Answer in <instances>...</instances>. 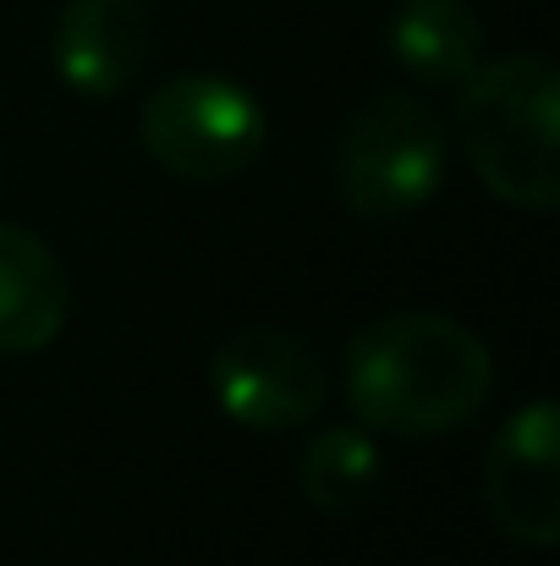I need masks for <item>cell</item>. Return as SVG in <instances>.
I'll return each instance as SVG.
<instances>
[{
	"instance_id": "1",
	"label": "cell",
	"mask_w": 560,
	"mask_h": 566,
	"mask_svg": "<svg viewBox=\"0 0 560 566\" xmlns=\"http://www.w3.org/2000/svg\"><path fill=\"white\" fill-rule=\"evenodd\" d=\"M341 390L363 429L429 440L473 423V412L495 390V358L462 319L401 308L369 319L347 342Z\"/></svg>"
},
{
	"instance_id": "2",
	"label": "cell",
	"mask_w": 560,
	"mask_h": 566,
	"mask_svg": "<svg viewBox=\"0 0 560 566\" xmlns=\"http://www.w3.org/2000/svg\"><path fill=\"white\" fill-rule=\"evenodd\" d=\"M560 72L550 55L478 61L456 83V144L473 177L522 214L560 209Z\"/></svg>"
},
{
	"instance_id": "3",
	"label": "cell",
	"mask_w": 560,
	"mask_h": 566,
	"mask_svg": "<svg viewBox=\"0 0 560 566\" xmlns=\"http://www.w3.org/2000/svg\"><path fill=\"white\" fill-rule=\"evenodd\" d=\"M445 127L440 116L401 88L373 94L352 111L336 144V192L363 220H401L418 214L445 182Z\"/></svg>"
},
{
	"instance_id": "4",
	"label": "cell",
	"mask_w": 560,
	"mask_h": 566,
	"mask_svg": "<svg viewBox=\"0 0 560 566\" xmlns=\"http://www.w3.org/2000/svg\"><path fill=\"white\" fill-rule=\"evenodd\" d=\"M138 138L182 182H231L264 149V105L225 72H177L149 94Z\"/></svg>"
},
{
	"instance_id": "5",
	"label": "cell",
	"mask_w": 560,
	"mask_h": 566,
	"mask_svg": "<svg viewBox=\"0 0 560 566\" xmlns=\"http://www.w3.org/2000/svg\"><path fill=\"white\" fill-rule=\"evenodd\" d=\"M209 396L236 429L286 434L308 429L325 412L330 369L303 336L275 325H247L209 353Z\"/></svg>"
},
{
	"instance_id": "6",
	"label": "cell",
	"mask_w": 560,
	"mask_h": 566,
	"mask_svg": "<svg viewBox=\"0 0 560 566\" xmlns=\"http://www.w3.org/2000/svg\"><path fill=\"white\" fill-rule=\"evenodd\" d=\"M478 490L506 539L528 551H550L560 539V407L550 396L517 407L495 429Z\"/></svg>"
},
{
	"instance_id": "7",
	"label": "cell",
	"mask_w": 560,
	"mask_h": 566,
	"mask_svg": "<svg viewBox=\"0 0 560 566\" xmlns=\"http://www.w3.org/2000/svg\"><path fill=\"white\" fill-rule=\"evenodd\" d=\"M155 44L149 0H72L55 22V72L88 99H116L138 83Z\"/></svg>"
},
{
	"instance_id": "8",
	"label": "cell",
	"mask_w": 560,
	"mask_h": 566,
	"mask_svg": "<svg viewBox=\"0 0 560 566\" xmlns=\"http://www.w3.org/2000/svg\"><path fill=\"white\" fill-rule=\"evenodd\" d=\"M72 314V281L61 253L17 226L0 220V353L22 358V353H44Z\"/></svg>"
},
{
	"instance_id": "9",
	"label": "cell",
	"mask_w": 560,
	"mask_h": 566,
	"mask_svg": "<svg viewBox=\"0 0 560 566\" xmlns=\"http://www.w3.org/2000/svg\"><path fill=\"white\" fill-rule=\"evenodd\" d=\"M390 61L429 88H456L484 61V28L467 0H401L384 28Z\"/></svg>"
},
{
	"instance_id": "10",
	"label": "cell",
	"mask_w": 560,
	"mask_h": 566,
	"mask_svg": "<svg viewBox=\"0 0 560 566\" xmlns=\"http://www.w3.org/2000/svg\"><path fill=\"white\" fill-rule=\"evenodd\" d=\"M379 473H384V457H379V440L363 423H330L319 429L308 446H303V462H297V490L314 512H352L358 501H369L379 490Z\"/></svg>"
}]
</instances>
